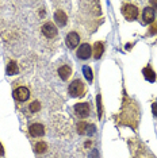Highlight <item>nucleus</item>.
Here are the masks:
<instances>
[{
  "label": "nucleus",
  "mask_w": 157,
  "mask_h": 158,
  "mask_svg": "<svg viewBox=\"0 0 157 158\" xmlns=\"http://www.w3.org/2000/svg\"><path fill=\"white\" fill-rule=\"evenodd\" d=\"M16 73H18V65L15 62H10L8 66H7V74L12 76V74H16Z\"/></svg>",
  "instance_id": "4468645a"
},
{
  "label": "nucleus",
  "mask_w": 157,
  "mask_h": 158,
  "mask_svg": "<svg viewBox=\"0 0 157 158\" xmlns=\"http://www.w3.org/2000/svg\"><path fill=\"white\" fill-rule=\"evenodd\" d=\"M4 154V150H3V146H2V143H0V156H3Z\"/></svg>",
  "instance_id": "412c9836"
},
{
  "label": "nucleus",
  "mask_w": 157,
  "mask_h": 158,
  "mask_svg": "<svg viewBox=\"0 0 157 158\" xmlns=\"http://www.w3.org/2000/svg\"><path fill=\"white\" fill-rule=\"evenodd\" d=\"M45 150H48V145H46L45 142H38L37 145H35V152L38 154L45 153Z\"/></svg>",
  "instance_id": "2eb2a0df"
},
{
  "label": "nucleus",
  "mask_w": 157,
  "mask_h": 158,
  "mask_svg": "<svg viewBox=\"0 0 157 158\" xmlns=\"http://www.w3.org/2000/svg\"><path fill=\"white\" fill-rule=\"evenodd\" d=\"M14 98L18 102H26L30 99V91L26 87H19L14 91Z\"/></svg>",
  "instance_id": "20e7f679"
},
{
  "label": "nucleus",
  "mask_w": 157,
  "mask_h": 158,
  "mask_svg": "<svg viewBox=\"0 0 157 158\" xmlns=\"http://www.w3.org/2000/svg\"><path fill=\"white\" fill-rule=\"evenodd\" d=\"M90 127L87 123H78V126H77V132L78 134H87V128Z\"/></svg>",
  "instance_id": "dca6fc26"
},
{
  "label": "nucleus",
  "mask_w": 157,
  "mask_h": 158,
  "mask_svg": "<svg viewBox=\"0 0 157 158\" xmlns=\"http://www.w3.org/2000/svg\"><path fill=\"white\" fill-rule=\"evenodd\" d=\"M65 42H66V46L69 49H74L78 45V42H80V35L77 33H74V31H72V33H69L66 35Z\"/></svg>",
  "instance_id": "423d86ee"
},
{
  "label": "nucleus",
  "mask_w": 157,
  "mask_h": 158,
  "mask_svg": "<svg viewBox=\"0 0 157 158\" xmlns=\"http://www.w3.org/2000/svg\"><path fill=\"white\" fill-rule=\"evenodd\" d=\"M74 112L80 118H87L91 114V106L88 103H80L74 106Z\"/></svg>",
  "instance_id": "39448f33"
},
{
  "label": "nucleus",
  "mask_w": 157,
  "mask_h": 158,
  "mask_svg": "<svg viewBox=\"0 0 157 158\" xmlns=\"http://www.w3.org/2000/svg\"><path fill=\"white\" fill-rule=\"evenodd\" d=\"M54 20H56V23L58 24V26H65L66 22H68V16H66V14L62 11V10H57L56 14H54Z\"/></svg>",
  "instance_id": "9d476101"
},
{
  "label": "nucleus",
  "mask_w": 157,
  "mask_h": 158,
  "mask_svg": "<svg viewBox=\"0 0 157 158\" xmlns=\"http://www.w3.org/2000/svg\"><path fill=\"white\" fill-rule=\"evenodd\" d=\"M83 72H84L85 78H87V80L91 82V81H92V78H94V76H92V70H91L88 66H84V68H83Z\"/></svg>",
  "instance_id": "f3484780"
},
{
  "label": "nucleus",
  "mask_w": 157,
  "mask_h": 158,
  "mask_svg": "<svg viewBox=\"0 0 157 158\" xmlns=\"http://www.w3.org/2000/svg\"><path fill=\"white\" fill-rule=\"evenodd\" d=\"M155 20V10L151 7H146L142 11V22L144 23H152Z\"/></svg>",
  "instance_id": "1a4fd4ad"
},
{
  "label": "nucleus",
  "mask_w": 157,
  "mask_h": 158,
  "mask_svg": "<svg viewBox=\"0 0 157 158\" xmlns=\"http://www.w3.org/2000/svg\"><path fill=\"white\" fill-rule=\"evenodd\" d=\"M31 136H44L45 135V127L39 123H34L28 127Z\"/></svg>",
  "instance_id": "6e6552de"
},
{
  "label": "nucleus",
  "mask_w": 157,
  "mask_h": 158,
  "mask_svg": "<svg viewBox=\"0 0 157 158\" xmlns=\"http://www.w3.org/2000/svg\"><path fill=\"white\" fill-rule=\"evenodd\" d=\"M98 106H99V116L102 115V108H100V95L98 96Z\"/></svg>",
  "instance_id": "6ab92c4d"
},
{
  "label": "nucleus",
  "mask_w": 157,
  "mask_h": 158,
  "mask_svg": "<svg viewBox=\"0 0 157 158\" xmlns=\"http://www.w3.org/2000/svg\"><path fill=\"white\" fill-rule=\"evenodd\" d=\"M68 92L72 98H81L85 93V85L83 84L81 80H73L70 82L69 88H68Z\"/></svg>",
  "instance_id": "f257e3e1"
},
{
  "label": "nucleus",
  "mask_w": 157,
  "mask_h": 158,
  "mask_svg": "<svg viewBox=\"0 0 157 158\" xmlns=\"http://www.w3.org/2000/svg\"><path fill=\"white\" fill-rule=\"evenodd\" d=\"M144 76H145L146 80L151 81V82L156 81V73L151 69V68H145V69H144Z\"/></svg>",
  "instance_id": "ddd939ff"
},
{
  "label": "nucleus",
  "mask_w": 157,
  "mask_h": 158,
  "mask_svg": "<svg viewBox=\"0 0 157 158\" xmlns=\"http://www.w3.org/2000/svg\"><path fill=\"white\" fill-rule=\"evenodd\" d=\"M122 12H123V16L126 18L127 20H133L138 16V10H137V7L133 4H125L122 7Z\"/></svg>",
  "instance_id": "f03ea898"
},
{
  "label": "nucleus",
  "mask_w": 157,
  "mask_h": 158,
  "mask_svg": "<svg viewBox=\"0 0 157 158\" xmlns=\"http://www.w3.org/2000/svg\"><path fill=\"white\" fill-rule=\"evenodd\" d=\"M103 50H104V48H103V44H102V42H96V44H95V48H94V50H92L95 60H99V58H100L102 54H103Z\"/></svg>",
  "instance_id": "f8f14e48"
},
{
  "label": "nucleus",
  "mask_w": 157,
  "mask_h": 158,
  "mask_svg": "<svg viewBox=\"0 0 157 158\" xmlns=\"http://www.w3.org/2000/svg\"><path fill=\"white\" fill-rule=\"evenodd\" d=\"M39 110H41V104H39L38 102H33L30 104V111L31 112H38Z\"/></svg>",
  "instance_id": "a211bd4d"
},
{
  "label": "nucleus",
  "mask_w": 157,
  "mask_h": 158,
  "mask_svg": "<svg viewBox=\"0 0 157 158\" xmlns=\"http://www.w3.org/2000/svg\"><path fill=\"white\" fill-rule=\"evenodd\" d=\"M76 56L78 60H88L92 56V48L88 44H83L81 46H78Z\"/></svg>",
  "instance_id": "7ed1b4c3"
},
{
  "label": "nucleus",
  "mask_w": 157,
  "mask_h": 158,
  "mask_svg": "<svg viewBox=\"0 0 157 158\" xmlns=\"http://www.w3.org/2000/svg\"><path fill=\"white\" fill-rule=\"evenodd\" d=\"M42 33H44V35L46 38H54L57 35V28L53 23L48 22L42 26Z\"/></svg>",
  "instance_id": "0eeeda50"
},
{
  "label": "nucleus",
  "mask_w": 157,
  "mask_h": 158,
  "mask_svg": "<svg viewBox=\"0 0 157 158\" xmlns=\"http://www.w3.org/2000/svg\"><path fill=\"white\" fill-rule=\"evenodd\" d=\"M153 114H155L156 116H157V104H156V103L153 104Z\"/></svg>",
  "instance_id": "aec40b11"
},
{
  "label": "nucleus",
  "mask_w": 157,
  "mask_h": 158,
  "mask_svg": "<svg viewBox=\"0 0 157 158\" xmlns=\"http://www.w3.org/2000/svg\"><path fill=\"white\" fill-rule=\"evenodd\" d=\"M58 74H60V77H61V80L66 81L68 78L72 76V69H70L68 65H64V66H61L58 69Z\"/></svg>",
  "instance_id": "9b49d317"
}]
</instances>
